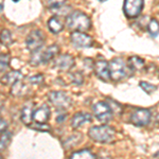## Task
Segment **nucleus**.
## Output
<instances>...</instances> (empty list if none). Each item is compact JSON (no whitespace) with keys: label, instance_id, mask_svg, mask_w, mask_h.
<instances>
[{"label":"nucleus","instance_id":"nucleus-8","mask_svg":"<svg viewBox=\"0 0 159 159\" xmlns=\"http://www.w3.org/2000/svg\"><path fill=\"white\" fill-rule=\"evenodd\" d=\"M151 120V111L148 109H138L132 114L130 121L133 124L137 126H143V125L148 124Z\"/></svg>","mask_w":159,"mask_h":159},{"label":"nucleus","instance_id":"nucleus-25","mask_svg":"<svg viewBox=\"0 0 159 159\" xmlns=\"http://www.w3.org/2000/svg\"><path fill=\"white\" fill-rule=\"evenodd\" d=\"M29 82L32 84H35V85H39V84H42L43 82V76L42 74H36V75L31 76L29 79Z\"/></svg>","mask_w":159,"mask_h":159},{"label":"nucleus","instance_id":"nucleus-16","mask_svg":"<svg viewBox=\"0 0 159 159\" xmlns=\"http://www.w3.org/2000/svg\"><path fill=\"white\" fill-rule=\"evenodd\" d=\"M34 117V112L32 110V106H25L21 110V120L25 124L29 125L32 122V119Z\"/></svg>","mask_w":159,"mask_h":159},{"label":"nucleus","instance_id":"nucleus-3","mask_svg":"<svg viewBox=\"0 0 159 159\" xmlns=\"http://www.w3.org/2000/svg\"><path fill=\"white\" fill-rule=\"evenodd\" d=\"M43 42H45V38H43V33L38 30H34L32 32H30L29 35L27 36L25 46L31 52L35 53L43 47Z\"/></svg>","mask_w":159,"mask_h":159},{"label":"nucleus","instance_id":"nucleus-11","mask_svg":"<svg viewBox=\"0 0 159 159\" xmlns=\"http://www.w3.org/2000/svg\"><path fill=\"white\" fill-rule=\"evenodd\" d=\"M49 117H50L49 107H48V105L43 104L39 107V108L34 111V117H33V119L35 120L36 123L43 124V123L47 122V120L49 119Z\"/></svg>","mask_w":159,"mask_h":159},{"label":"nucleus","instance_id":"nucleus-13","mask_svg":"<svg viewBox=\"0 0 159 159\" xmlns=\"http://www.w3.org/2000/svg\"><path fill=\"white\" fill-rule=\"evenodd\" d=\"M91 121V116L88 112H78L72 117V120H71V125H72L73 129H78L81 125L85 124L87 122Z\"/></svg>","mask_w":159,"mask_h":159},{"label":"nucleus","instance_id":"nucleus-15","mask_svg":"<svg viewBox=\"0 0 159 159\" xmlns=\"http://www.w3.org/2000/svg\"><path fill=\"white\" fill-rule=\"evenodd\" d=\"M22 79V73L19 72L17 70H13L10 71L9 73H7L6 75L3 76V82L4 84H7V85H15L16 83H18L20 80Z\"/></svg>","mask_w":159,"mask_h":159},{"label":"nucleus","instance_id":"nucleus-23","mask_svg":"<svg viewBox=\"0 0 159 159\" xmlns=\"http://www.w3.org/2000/svg\"><path fill=\"white\" fill-rule=\"evenodd\" d=\"M140 87L145 92H148V93H152L153 91H155L156 89H157L156 86H154L150 83H147V82H140Z\"/></svg>","mask_w":159,"mask_h":159},{"label":"nucleus","instance_id":"nucleus-1","mask_svg":"<svg viewBox=\"0 0 159 159\" xmlns=\"http://www.w3.org/2000/svg\"><path fill=\"white\" fill-rule=\"evenodd\" d=\"M67 27L74 32H83L90 28V19L85 13L73 11L67 17Z\"/></svg>","mask_w":159,"mask_h":159},{"label":"nucleus","instance_id":"nucleus-18","mask_svg":"<svg viewBox=\"0 0 159 159\" xmlns=\"http://www.w3.org/2000/svg\"><path fill=\"white\" fill-rule=\"evenodd\" d=\"M70 159H96V156L89 150H82L73 153Z\"/></svg>","mask_w":159,"mask_h":159},{"label":"nucleus","instance_id":"nucleus-17","mask_svg":"<svg viewBox=\"0 0 159 159\" xmlns=\"http://www.w3.org/2000/svg\"><path fill=\"white\" fill-rule=\"evenodd\" d=\"M48 27H49L51 32H53V33H58L63 30V24H61V21L57 17H52V18H50L49 21H48Z\"/></svg>","mask_w":159,"mask_h":159},{"label":"nucleus","instance_id":"nucleus-5","mask_svg":"<svg viewBox=\"0 0 159 159\" xmlns=\"http://www.w3.org/2000/svg\"><path fill=\"white\" fill-rule=\"evenodd\" d=\"M92 111H93L97 119L100 120L101 122H108L112 116L111 108L105 102H99V103L94 104L92 106Z\"/></svg>","mask_w":159,"mask_h":159},{"label":"nucleus","instance_id":"nucleus-4","mask_svg":"<svg viewBox=\"0 0 159 159\" xmlns=\"http://www.w3.org/2000/svg\"><path fill=\"white\" fill-rule=\"evenodd\" d=\"M109 72L110 78L115 81H119L124 78L126 72V65L121 58H114L109 63Z\"/></svg>","mask_w":159,"mask_h":159},{"label":"nucleus","instance_id":"nucleus-27","mask_svg":"<svg viewBox=\"0 0 159 159\" xmlns=\"http://www.w3.org/2000/svg\"><path fill=\"white\" fill-rule=\"evenodd\" d=\"M33 129H37V130H42V132H49V130H50V126L46 124V123H43V124H40V123H38V124H36V125H33Z\"/></svg>","mask_w":159,"mask_h":159},{"label":"nucleus","instance_id":"nucleus-9","mask_svg":"<svg viewBox=\"0 0 159 159\" xmlns=\"http://www.w3.org/2000/svg\"><path fill=\"white\" fill-rule=\"evenodd\" d=\"M71 42L80 48H87L92 46V38L83 32H73L71 34Z\"/></svg>","mask_w":159,"mask_h":159},{"label":"nucleus","instance_id":"nucleus-19","mask_svg":"<svg viewBox=\"0 0 159 159\" xmlns=\"http://www.w3.org/2000/svg\"><path fill=\"white\" fill-rule=\"evenodd\" d=\"M129 67L130 69H134V70H138V69H141L144 66V61H143L142 58L138 57V56H133L129 60Z\"/></svg>","mask_w":159,"mask_h":159},{"label":"nucleus","instance_id":"nucleus-12","mask_svg":"<svg viewBox=\"0 0 159 159\" xmlns=\"http://www.w3.org/2000/svg\"><path fill=\"white\" fill-rule=\"evenodd\" d=\"M73 64V57L69 54H61L55 61V66L61 70H68L72 67Z\"/></svg>","mask_w":159,"mask_h":159},{"label":"nucleus","instance_id":"nucleus-28","mask_svg":"<svg viewBox=\"0 0 159 159\" xmlns=\"http://www.w3.org/2000/svg\"><path fill=\"white\" fill-rule=\"evenodd\" d=\"M0 122H1V133H4L7 129V123L3 119H1V121Z\"/></svg>","mask_w":159,"mask_h":159},{"label":"nucleus","instance_id":"nucleus-7","mask_svg":"<svg viewBox=\"0 0 159 159\" xmlns=\"http://www.w3.org/2000/svg\"><path fill=\"white\" fill-rule=\"evenodd\" d=\"M49 100L56 107L67 108L71 105V99L67 93L63 91H52L49 93Z\"/></svg>","mask_w":159,"mask_h":159},{"label":"nucleus","instance_id":"nucleus-14","mask_svg":"<svg viewBox=\"0 0 159 159\" xmlns=\"http://www.w3.org/2000/svg\"><path fill=\"white\" fill-rule=\"evenodd\" d=\"M58 50H60L58 49V46H56V45H52V46H50V47H48L43 52H40L39 54H38L40 63H48L49 61H51L56 54H57Z\"/></svg>","mask_w":159,"mask_h":159},{"label":"nucleus","instance_id":"nucleus-6","mask_svg":"<svg viewBox=\"0 0 159 159\" xmlns=\"http://www.w3.org/2000/svg\"><path fill=\"white\" fill-rule=\"evenodd\" d=\"M143 7L142 0H126L123 4V10L129 18H135L140 14Z\"/></svg>","mask_w":159,"mask_h":159},{"label":"nucleus","instance_id":"nucleus-26","mask_svg":"<svg viewBox=\"0 0 159 159\" xmlns=\"http://www.w3.org/2000/svg\"><path fill=\"white\" fill-rule=\"evenodd\" d=\"M71 80L75 84H82L83 83V74L81 72H74L71 74Z\"/></svg>","mask_w":159,"mask_h":159},{"label":"nucleus","instance_id":"nucleus-21","mask_svg":"<svg viewBox=\"0 0 159 159\" xmlns=\"http://www.w3.org/2000/svg\"><path fill=\"white\" fill-rule=\"evenodd\" d=\"M148 30L152 36H156L159 33V24L156 19H151L150 24L148 25Z\"/></svg>","mask_w":159,"mask_h":159},{"label":"nucleus","instance_id":"nucleus-10","mask_svg":"<svg viewBox=\"0 0 159 159\" xmlns=\"http://www.w3.org/2000/svg\"><path fill=\"white\" fill-rule=\"evenodd\" d=\"M97 75L104 81H108L110 79L109 72V64L106 61H98L93 66Z\"/></svg>","mask_w":159,"mask_h":159},{"label":"nucleus","instance_id":"nucleus-22","mask_svg":"<svg viewBox=\"0 0 159 159\" xmlns=\"http://www.w3.org/2000/svg\"><path fill=\"white\" fill-rule=\"evenodd\" d=\"M11 133L9 132H4L1 133V150L6 148L9 144V142L11 141Z\"/></svg>","mask_w":159,"mask_h":159},{"label":"nucleus","instance_id":"nucleus-29","mask_svg":"<svg viewBox=\"0 0 159 159\" xmlns=\"http://www.w3.org/2000/svg\"><path fill=\"white\" fill-rule=\"evenodd\" d=\"M65 118H66V115H63V116L57 117V122H63V121H65Z\"/></svg>","mask_w":159,"mask_h":159},{"label":"nucleus","instance_id":"nucleus-2","mask_svg":"<svg viewBox=\"0 0 159 159\" xmlns=\"http://www.w3.org/2000/svg\"><path fill=\"white\" fill-rule=\"evenodd\" d=\"M88 136L96 142L107 143L115 138V130L112 127L107 125H100L91 127L88 130Z\"/></svg>","mask_w":159,"mask_h":159},{"label":"nucleus","instance_id":"nucleus-24","mask_svg":"<svg viewBox=\"0 0 159 159\" xmlns=\"http://www.w3.org/2000/svg\"><path fill=\"white\" fill-rule=\"evenodd\" d=\"M0 64H1V71L6 70L9 66V63H10V56L9 54H4V53H1V56H0Z\"/></svg>","mask_w":159,"mask_h":159},{"label":"nucleus","instance_id":"nucleus-20","mask_svg":"<svg viewBox=\"0 0 159 159\" xmlns=\"http://www.w3.org/2000/svg\"><path fill=\"white\" fill-rule=\"evenodd\" d=\"M1 43L4 46H10L13 43V37L9 30H3L1 32Z\"/></svg>","mask_w":159,"mask_h":159}]
</instances>
